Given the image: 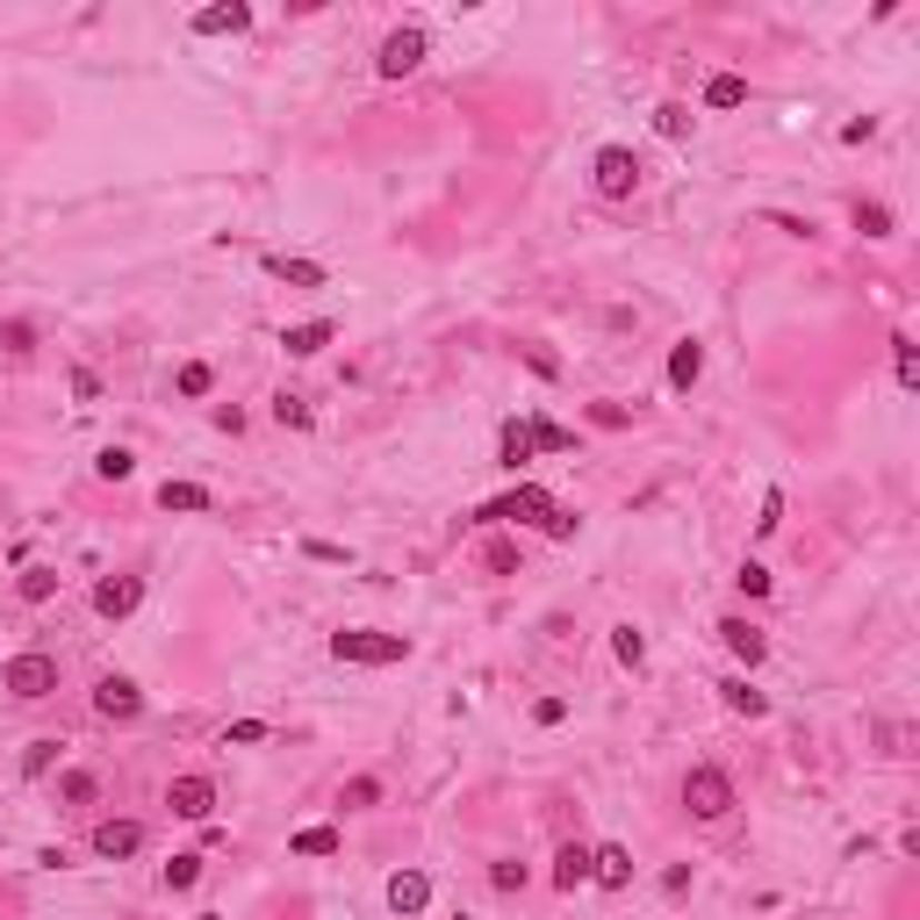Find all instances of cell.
Wrapping results in <instances>:
<instances>
[{
	"label": "cell",
	"mask_w": 920,
	"mask_h": 920,
	"mask_svg": "<svg viewBox=\"0 0 920 920\" xmlns=\"http://www.w3.org/2000/svg\"><path fill=\"white\" fill-rule=\"evenodd\" d=\"M166 806H173L180 820H209V812H217V784H209V777H173V784H166Z\"/></svg>",
	"instance_id": "8"
},
{
	"label": "cell",
	"mask_w": 920,
	"mask_h": 920,
	"mask_svg": "<svg viewBox=\"0 0 920 920\" xmlns=\"http://www.w3.org/2000/svg\"><path fill=\"white\" fill-rule=\"evenodd\" d=\"M137 604H144V576H101L94 582V611L101 619H130Z\"/></svg>",
	"instance_id": "7"
},
{
	"label": "cell",
	"mask_w": 920,
	"mask_h": 920,
	"mask_svg": "<svg viewBox=\"0 0 920 920\" xmlns=\"http://www.w3.org/2000/svg\"><path fill=\"white\" fill-rule=\"evenodd\" d=\"M273 418H281V424H296V432H302V424H310V403H302V396H273Z\"/></svg>",
	"instance_id": "35"
},
{
	"label": "cell",
	"mask_w": 920,
	"mask_h": 920,
	"mask_svg": "<svg viewBox=\"0 0 920 920\" xmlns=\"http://www.w3.org/2000/svg\"><path fill=\"white\" fill-rule=\"evenodd\" d=\"M892 367H899V389H913V381H920V360H913L907 339H892Z\"/></svg>",
	"instance_id": "34"
},
{
	"label": "cell",
	"mask_w": 920,
	"mask_h": 920,
	"mask_svg": "<svg viewBox=\"0 0 920 920\" xmlns=\"http://www.w3.org/2000/svg\"><path fill=\"white\" fill-rule=\"evenodd\" d=\"M611 654H619L626 669H640L648 662V633H640V626H619V633H611Z\"/></svg>",
	"instance_id": "26"
},
{
	"label": "cell",
	"mask_w": 920,
	"mask_h": 920,
	"mask_svg": "<svg viewBox=\"0 0 920 920\" xmlns=\"http://www.w3.org/2000/svg\"><path fill=\"white\" fill-rule=\"evenodd\" d=\"M582 878H590V849H582V841H561V856H554V884H561V892H576Z\"/></svg>",
	"instance_id": "18"
},
{
	"label": "cell",
	"mask_w": 920,
	"mask_h": 920,
	"mask_svg": "<svg viewBox=\"0 0 920 920\" xmlns=\"http://www.w3.org/2000/svg\"><path fill=\"white\" fill-rule=\"evenodd\" d=\"M640 173H648V166H640L626 144H604V151L590 159V180H597V194H604V202H626V194L640 188Z\"/></svg>",
	"instance_id": "4"
},
{
	"label": "cell",
	"mask_w": 920,
	"mask_h": 920,
	"mask_svg": "<svg viewBox=\"0 0 920 920\" xmlns=\"http://www.w3.org/2000/svg\"><path fill=\"white\" fill-rule=\"evenodd\" d=\"M331 339H339V324H331V317H310V324H288V331H281V346L296 352V360H310V352H324Z\"/></svg>",
	"instance_id": "14"
},
{
	"label": "cell",
	"mask_w": 920,
	"mask_h": 920,
	"mask_svg": "<svg viewBox=\"0 0 920 920\" xmlns=\"http://www.w3.org/2000/svg\"><path fill=\"white\" fill-rule=\"evenodd\" d=\"M331 849H339L331 827H302V834H296V856H331Z\"/></svg>",
	"instance_id": "32"
},
{
	"label": "cell",
	"mask_w": 920,
	"mask_h": 920,
	"mask_svg": "<svg viewBox=\"0 0 920 920\" xmlns=\"http://www.w3.org/2000/svg\"><path fill=\"white\" fill-rule=\"evenodd\" d=\"M374 799H381V784H374V777H352V784H346V806H352V812H367Z\"/></svg>",
	"instance_id": "39"
},
{
	"label": "cell",
	"mask_w": 920,
	"mask_h": 920,
	"mask_svg": "<svg viewBox=\"0 0 920 920\" xmlns=\"http://www.w3.org/2000/svg\"><path fill=\"white\" fill-rule=\"evenodd\" d=\"M194 29H202V37H238V29H252V8H244V0H230V8H202V14H194Z\"/></svg>",
	"instance_id": "15"
},
{
	"label": "cell",
	"mask_w": 920,
	"mask_h": 920,
	"mask_svg": "<svg viewBox=\"0 0 920 920\" xmlns=\"http://www.w3.org/2000/svg\"><path fill=\"white\" fill-rule=\"evenodd\" d=\"M547 511H554V497H547L540 482H518L511 497L482 503V518H503V526H547Z\"/></svg>",
	"instance_id": "5"
},
{
	"label": "cell",
	"mask_w": 920,
	"mask_h": 920,
	"mask_svg": "<svg viewBox=\"0 0 920 920\" xmlns=\"http://www.w3.org/2000/svg\"><path fill=\"white\" fill-rule=\"evenodd\" d=\"M130 468H137L130 447H101L94 453V474H101V482H130Z\"/></svg>",
	"instance_id": "25"
},
{
	"label": "cell",
	"mask_w": 920,
	"mask_h": 920,
	"mask_svg": "<svg viewBox=\"0 0 920 920\" xmlns=\"http://www.w3.org/2000/svg\"><path fill=\"white\" fill-rule=\"evenodd\" d=\"M870 137H878V122H870V116H856V122H841V144H870Z\"/></svg>",
	"instance_id": "45"
},
{
	"label": "cell",
	"mask_w": 920,
	"mask_h": 920,
	"mask_svg": "<svg viewBox=\"0 0 920 920\" xmlns=\"http://www.w3.org/2000/svg\"><path fill=\"white\" fill-rule=\"evenodd\" d=\"M777 526H784V497L770 489V497H762V518H756V532H777Z\"/></svg>",
	"instance_id": "43"
},
{
	"label": "cell",
	"mask_w": 920,
	"mask_h": 920,
	"mask_svg": "<svg viewBox=\"0 0 920 920\" xmlns=\"http://www.w3.org/2000/svg\"><path fill=\"white\" fill-rule=\"evenodd\" d=\"M403 654H410L403 633H331V662H352V669H389Z\"/></svg>",
	"instance_id": "3"
},
{
	"label": "cell",
	"mask_w": 920,
	"mask_h": 920,
	"mask_svg": "<svg viewBox=\"0 0 920 920\" xmlns=\"http://www.w3.org/2000/svg\"><path fill=\"white\" fill-rule=\"evenodd\" d=\"M576 526H582V518H576V511H561V503H554V511H547V526H540V532H547V540H576Z\"/></svg>",
	"instance_id": "37"
},
{
	"label": "cell",
	"mask_w": 920,
	"mask_h": 920,
	"mask_svg": "<svg viewBox=\"0 0 920 920\" xmlns=\"http://www.w3.org/2000/svg\"><path fill=\"white\" fill-rule=\"evenodd\" d=\"M94 770H66V777H58V799H66V806H94Z\"/></svg>",
	"instance_id": "27"
},
{
	"label": "cell",
	"mask_w": 920,
	"mask_h": 920,
	"mask_svg": "<svg viewBox=\"0 0 920 920\" xmlns=\"http://www.w3.org/2000/svg\"><path fill=\"white\" fill-rule=\"evenodd\" d=\"M719 640H727V654H733V662H748V669L770 654V633H762V626H748V619H719Z\"/></svg>",
	"instance_id": "11"
},
{
	"label": "cell",
	"mask_w": 920,
	"mask_h": 920,
	"mask_svg": "<svg viewBox=\"0 0 920 920\" xmlns=\"http://www.w3.org/2000/svg\"><path fill=\"white\" fill-rule=\"evenodd\" d=\"M654 130H662V137H690V109H683V101H662V109H654Z\"/></svg>",
	"instance_id": "31"
},
{
	"label": "cell",
	"mask_w": 920,
	"mask_h": 920,
	"mask_svg": "<svg viewBox=\"0 0 920 920\" xmlns=\"http://www.w3.org/2000/svg\"><path fill=\"white\" fill-rule=\"evenodd\" d=\"M58 748H66V741H51V733H43V741H29V748H22V777H43V770L58 762Z\"/></svg>",
	"instance_id": "29"
},
{
	"label": "cell",
	"mask_w": 920,
	"mask_h": 920,
	"mask_svg": "<svg viewBox=\"0 0 920 920\" xmlns=\"http://www.w3.org/2000/svg\"><path fill=\"white\" fill-rule=\"evenodd\" d=\"M202 884V856H173L166 863V892H194Z\"/></svg>",
	"instance_id": "28"
},
{
	"label": "cell",
	"mask_w": 920,
	"mask_h": 920,
	"mask_svg": "<svg viewBox=\"0 0 920 920\" xmlns=\"http://www.w3.org/2000/svg\"><path fill=\"white\" fill-rule=\"evenodd\" d=\"M424 51H432V37H424V29H396V37L381 43L374 72H381V80H410V72L424 66Z\"/></svg>",
	"instance_id": "6"
},
{
	"label": "cell",
	"mask_w": 920,
	"mask_h": 920,
	"mask_svg": "<svg viewBox=\"0 0 920 920\" xmlns=\"http://www.w3.org/2000/svg\"><path fill=\"white\" fill-rule=\"evenodd\" d=\"M698 374H704V346H698V339H683L677 352H669V389H690Z\"/></svg>",
	"instance_id": "19"
},
{
	"label": "cell",
	"mask_w": 920,
	"mask_h": 920,
	"mask_svg": "<svg viewBox=\"0 0 920 920\" xmlns=\"http://www.w3.org/2000/svg\"><path fill=\"white\" fill-rule=\"evenodd\" d=\"M209 389H217V367H209V360H188V367H180V396H209Z\"/></svg>",
	"instance_id": "30"
},
{
	"label": "cell",
	"mask_w": 920,
	"mask_h": 920,
	"mask_svg": "<svg viewBox=\"0 0 920 920\" xmlns=\"http://www.w3.org/2000/svg\"><path fill=\"white\" fill-rule=\"evenodd\" d=\"M719 704H727V712H741V719H762V712H770V698H762L748 677H727V683H719Z\"/></svg>",
	"instance_id": "16"
},
{
	"label": "cell",
	"mask_w": 920,
	"mask_h": 920,
	"mask_svg": "<svg viewBox=\"0 0 920 920\" xmlns=\"http://www.w3.org/2000/svg\"><path fill=\"white\" fill-rule=\"evenodd\" d=\"M389 907L396 913H424V907H432V878H424V870H396V878H389Z\"/></svg>",
	"instance_id": "13"
},
{
	"label": "cell",
	"mask_w": 920,
	"mask_h": 920,
	"mask_svg": "<svg viewBox=\"0 0 920 920\" xmlns=\"http://www.w3.org/2000/svg\"><path fill=\"white\" fill-rule=\"evenodd\" d=\"M159 511H209V489L202 482H166L159 489Z\"/></svg>",
	"instance_id": "22"
},
{
	"label": "cell",
	"mask_w": 920,
	"mask_h": 920,
	"mask_svg": "<svg viewBox=\"0 0 920 920\" xmlns=\"http://www.w3.org/2000/svg\"><path fill=\"white\" fill-rule=\"evenodd\" d=\"M0 346H8V352H14V360H22V352H29V346H37V331H29V324H8V331H0Z\"/></svg>",
	"instance_id": "44"
},
{
	"label": "cell",
	"mask_w": 920,
	"mask_h": 920,
	"mask_svg": "<svg viewBox=\"0 0 920 920\" xmlns=\"http://www.w3.org/2000/svg\"><path fill=\"white\" fill-rule=\"evenodd\" d=\"M482 561H489L497 576H511V569H518V547H511V540H489V554H482Z\"/></svg>",
	"instance_id": "42"
},
{
	"label": "cell",
	"mask_w": 920,
	"mask_h": 920,
	"mask_svg": "<svg viewBox=\"0 0 920 920\" xmlns=\"http://www.w3.org/2000/svg\"><path fill=\"white\" fill-rule=\"evenodd\" d=\"M267 273H273V281H288V288H324V267H317V259H281V252H273Z\"/></svg>",
	"instance_id": "17"
},
{
	"label": "cell",
	"mask_w": 920,
	"mask_h": 920,
	"mask_svg": "<svg viewBox=\"0 0 920 920\" xmlns=\"http://www.w3.org/2000/svg\"><path fill=\"white\" fill-rule=\"evenodd\" d=\"M849 223L863 230V238H892V209H884V202H856Z\"/></svg>",
	"instance_id": "23"
},
{
	"label": "cell",
	"mask_w": 920,
	"mask_h": 920,
	"mask_svg": "<svg viewBox=\"0 0 920 920\" xmlns=\"http://www.w3.org/2000/svg\"><path fill=\"white\" fill-rule=\"evenodd\" d=\"M683 812H690V820H727V812H733V777L719 770V762L683 770Z\"/></svg>",
	"instance_id": "2"
},
{
	"label": "cell",
	"mask_w": 920,
	"mask_h": 920,
	"mask_svg": "<svg viewBox=\"0 0 920 920\" xmlns=\"http://www.w3.org/2000/svg\"><path fill=\"white\" fill-rule=\"evenodd\" d=\"M590 424H604V432H619V424H633V410H626V403H590Z\"/></svg>",
	"instance_id": "38"
},
{
	"label": "cell",
	"mask_w": 920,
	"mask_h": 920,
	"mask_svg": "<svg viewBox=\"0 0 920 920\" xmlns=\"http://www.w3.org/2000/svg\"><path fill=\"white\" fill-rule=\"evenodd\" d=\"M733 582H741L748 597H770V569H762V561H741V576H733Z\"/></svg>",
	"instance_id": "40"
},
{
	"label": "cell",
	"mask_w": 920,
	"mask_h": 920,
	"mask_svg": "<svg viewBox=\"0 0 920 920\" xmlns=\"http://www.w3.org/2000/svg\"><path fill=\"white\" fill-rule=\"evenodd\" d=\"M0 690H8V698H22V704L51 698V690H58V662H51L43 648H22V654H8V662H0Z\"/></svg>",
	"instance_id": "1"
},
{
	"label": "cell",
	"mask_w": 920,
	"mask_h": 920,
	"mask_svg": "<svg viewBox=\"0 0 920 920\" xmlns=\"http://www.w3.org/2000/svg\"><path fill=\"white\" fill-rule=\"evenodd\" d=\"M489 884L497 892H526V863H489Z\"/></svg>",
	"instance_id": "36"
},
{
	"label": "cell",
	"mask_w": 920,
	"mask_h": 920,
	"mask_svg": "<svg viewBox=\"0 0 920 920\" xmlns=\"http://www.w3.org/2000/svg\"><path fill=\"white\" fill-rule=\"evenodd\" d=\"M137 849H144V827L137 820H101L94 827V856L101 863H122V856H137Z\"/></svg>",
	"instance_id": "10"
},
{
	"label": "cell",
	"mask_w": 920,
	"mask_h": 920,
	"mask_svg": "<svg viewBox=\"0 0 920 920\" xmlns=\"http://www.w3.org/2000/svg\"><path fill=\"white\" fill-rule=\"evenodd\" d=\"M223 741H230V748H252V741H267V719H238V727H230Z\"/></svg>",
	"instance_id": "41"
},
{
	"label": "cell",
	"mask_w": 920,
	"mask_h": 920,
	"mask_svg": "<svg viewBox=\"0 0 920 920\" xmlns=\"http://www.w3.org/2000/svg\"><path fill=\"white\" fill-rule=\"evenodd\" d=\"M741 101H748L741 72H712V80H704V109H741Z\"/></svg>",
	"instance_id": "20"
},
{
	"label": "cell",
	"mask_w": 920,
	"mask_h": 920,
	"mask_svg": "<svg viewBox=\"0 0 920 920\" xmlns=\"http://www.w3.org/2000/svg\"><path fill=\"white\" fill-rule=\"evenodd\" d=\"M532 719H540V727H561V719H569V704H561V698H540V704H532Z\"/></svg>",
	"instance_id": "46"
},
{
	"label": "cell",
	"mask_w": 920,
	"mask_h": 920,
	"mask_svg": "<svg viewBox=\"0 0 920 920\" xmlns=\"http://www.w3.org/2000/svg\"><path fill=\"white\" fill-rule=\"evenodd\" d=\"M94 712L101 719H137V712H144V690H137L130 677H101L94 683Z\"/></svg>",
	"instance_id": "9"
},
{
	"label": "cell",
	"mask_w": 920,
	"mask_h": 920,
	"mask_svg": "<svg viewBox=\"0 0 920 920\" xmlns=\"http://www.w3.org/2000/svg\"><path fill=\"white\" fill-rule=\"evenodd\" d=\"M532 447H547V453H569V447H576V432H561V424H547V418H540V424H532Z\"/></svg>",
	"instance_id": "33"
},
{
	"label": "cell",
	"mask_w": 920,
	"mask_h": 920,
	"mask_svg": "<svg viewBox=\"0 0 920 920\" xmlns=\"http://www.w3.org/2000/svg\"><path fill=\"white\" fill-rule=\"evenodd\" d=\"M497 453H503V468H526V460L540 453V447H532V424L511 418V424H503V439H497Z\"/></svg>",
	"instance_id": "21"
},
{
	"label": "cell",
	"mask_w": 920,
	"mask_h": 920,
	"mask_svg": "<svg viewBox=\"0 0 920 920\" xmlns=\"http://www.w3.org/2000/svg\"><path fill=\"white\" fill-rule=\"evenodd\" d=\"M14 590H22V604H51V597H58V569H22Z\"/></svg>",
	"instance_id": "24"
},
{
	"label": "cell",
	"mask_w": 920,
	"mask_h": 920,
	"mask_svg": "<svg viewBox=\"0 0 920 920\" xmlns=\"http://www.w3.org/2000/svg\"><path fill=\"white\" fill-rule=\"evenodd\" d=\"M590 878L604 884V892H626V884H633V849H619V841L590 849Z\"/></svg>",
	"instance_id": "12"
}]
</instances>
